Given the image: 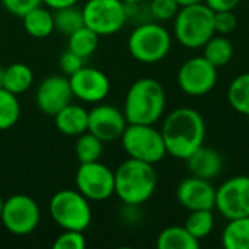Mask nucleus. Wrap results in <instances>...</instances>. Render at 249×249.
Segmentation results:
<instances>
[{
    "mask_svg": "<svg viewBox=\"0 0 249 249\" xmlns=\"http://www.w3.org/2000/svg\"><path fill=\"white\" fill-rule=\"evenodd\" d=\"M238 26V18L233 10H220L214 12V29L216 34L229 35Z\"/></svg>",
    "mask_w": 249,
    "mask_h": 249,
    "instance_id": "nucleus-32",
    "label": "nucleus"
},
{
    "mask_svg": "<svg viewBox=\"0 0 249 249\" xmlns=\"http://www.w3.org/2000/svg\"><path fill=\"white\" fill-rule=\"evenodd\" d=\"M233 45L226 35L214 34L203 47V55L217 69L225 67L233 58Z\"/></svg>",
    "mask_w": 249,
    "mask_h": 249,
    "instance_id": "nucleus-22",
    "label": "nucleus"
},
{
    "mask_svg": "<svg viewBox=\"0 0 249 249\" xmlns=\"http://www.w3.org/2000/svg\"><path fill=\"white\" fill-rule=\"evenodd\" d=\"M74 182L76 190L89 201H105L115 193L114 171L99 160L80 163L76 171Z\"/></svg>",
    "mask_w": 249,
    "mask_h": 249,
    "instance_id": "nucleus-11",
    "label": "nucleus"
},
{
    "mask_svg": "<svg viewBox=\"0 0 249 249\" xmlns=\"http://www.w3.org/2000/svg\"><path fill=\"white\" fill-rule=\"evenodd\" d=\"M216 225V217L213 210H194L190 212L184 226L187 231L197 238L200 242L206 239L214 229Z\"/></svg>",
    "mask_w": 249,
    "mask_h": 249,
    "instance_id": "nucleus-27",
    "label": "nucleus"
},
{
    "mask_svg": "<svg viewBox=\"0 0 249 249\" xmlns=\"http://www.w3.org/2000/svg\"><path fill=\"white\" fill-rule=\"evenodd\" d=\"M115 193L121 203L139 207L149 201L158 188V172L155 165L137 159H125L115 171Z\"/></svg>",
    "mask_w": 249,
    "mask_h": 249,
    "instance_id": "nucleus-2",
    "label": "nucleus"
},
{
    "mask_svg": "<svg viewBox=\"0 0 249 249\" xmlns=\"http://www.w3.org/2000/svg\"><path fill=\"white\" fill-rule=\"evenodd\" d=\"M128 51L134 60L143 64L162 61L171 51L172 36L159 22L147 20L139 23L127 41Z\"/></svg>",
    "mask_w": 249,
    "mask_h": 249,
    "instance_id": "nucleus-5",
    "label": "nucleus"
},
{
    "mask_svg": "<svg viewBox=\"0 0 249 249\" xmlns=\"http://www.w3.org/2000/svg\"><path fill=\"white\" fill-rule=\"evenodd\" d=\"M201 242L194 238L185 226L172 225L160 231L156 239L159 249H198Z\"/></svg>",
    "mask_w": 249,
    "mask_h": 249,
    "instance_id": "nucleus-20",
    "label": "nucleus"
},
{
    "mask_svg": "<svg viewBox=\"0 0 249 249\" xmlns=\"http://www.w3.org/2000/svg\"><path fill=\"white\" fill-rule=\"evenodd\" d=\"M127 124L124 111L114 105L99 102L89 111L88 131L95 134L104 143L120 140Z\"/></svg>",
    "mask_w": 249,
    "mask_h": 249,
    "instance_id": "nucleus-14",
    "label": "nucleus"
},
{
    "mask_svg": "<svg viewBox=\"0 0 249 249\" xmlns=\"http://www.w3.org/2000/svg\"><path fill=\"white\" fill-rule=\"evenodd\" d=\"M179 7L181 6L177 0H150L149 13L150 18L158 22H168L174 20Z\"/></svg>",
    "mask_w": 249,
    "mask_h": 249,
    "instance_id": "nucleus-30",
    "label": "nucleus"
},
{
    "mask_svg": "<svg viewBox=\"0 0 249 249\" xmlns=\"http://www.w3.org/2000/svg\"><path fill=\"white\" fill-rule=\"evenodd\" d=\"M3 204H4V198L0 196V225H1V213H3Z\"/></svg>",
    "mask_w": 249,
    "mask_h": 249,
    "instance_id": "nucleus-39",
    "label": "nucleus"
},
{
    "mask_svg": "<svg viewBox=\"0 0 249 249\" xmlns=\"http://www.w3.org/2000/svg\"><path fill=\"white\" fill-rule=\"evenodd\" d=\"M179 6H188V4H196V3H204V0H177Z\"/></svg>",
    "mask_w": 249,
    "mask_h": 249,
    "instance_id": "nucleus-37",
    "label": "nucleus"
},
{
    "mask_svg": "<svg viewBox=\"0 0 249 249\" xmlns=\"http://www.w3.org/2000/svg\"><path fill=\"white\" fill-rule=\"evenodd\" d=\"M85 26L99 36L120 32L128 20L125 4L121 0H88L82 7Z\"/></svg>",
    "mask_w": 249,
    "mask_h": 249,
    "instance_id": "nucleus-8",
    "label": "nucleus"
},
{
    "mask_svg": "<svg viewBox=\"0 0 249 249\" xmlns=\"http://www.w3.org/2000/svg\"><path fill=\"white\" fill-rule=\"evenodd\" d=\"M85 26L82 9H77L76 6L63 7L54 10V28L60 34L69 36L77 29Z\"/></svg>",
    "mask_w": 249,
    "mask_h": 249,
    "instance_id": "nucleus-29",
    "label": "nucleus"
},
{
    "mask_svg": "<svg viewBox=\"0 0 249 249\" xmlns=\"http://www.w3.org/2000/svg\"><path fill=\"white\" fill-rule=\"evenodd\" d=\"M217 79V67H214L203 54L185 60L177 74L179 89L185 95L194 98L210 93L216 88Z\"/></svg>",
    "mask_w": 249,
    "mask_h": 249,
    "instance_id": "nucleus-10",
    "label": "nucleus"
},
{
    "mask_svg": "<svg viewBox=\"0 0 249 249\" xmlns=\"http://www.w3.org/2000/svg\"><path fill=\"white\" fill-rule=\"evenodd\" d=\"M86 245L85 233L80 231H63L53 242L54 249H85Z\"/></svg>",
    "mask_w": 249,
    "mask_h": 249,
    "instance_id": "nucleus-31",
    "label": "nucleus"
},
{
    "mask_svg": "<svg viewBox=\"0 0 249 249\" xmlns=\"http://www.w3.org/2000/svg\"><path fill=\"white\" fill-rule=\"evenodd\" d=\"M54 124L57 130L67 137H77L88 131L89 111L82 105L70 102L63 109H60L54 117Z\"/></svg>",
    "mask_w": 249,
    "mask_h": 249,
    "instance_id": "nucleus-18",
    "label": "nucleus"
},
{
    "mask_svg": "<svg viewBox=\"0 0 249 249\" xmlns=\"http://www.w3.org/2000/svg\"><path fill=\"white\" fill-rule=\"evenodd\" d=\"M160 131L168 155L179 160H187L204 144L206 121L197 109L179 107L165 117Z\"/></svg>",
    "mask_w": 249,
    "mask_h": 249,
    "instance_id": "nucleus-1",
    "label": "nucleus"
},
{
    "mask_svg": "<svg viewBox=\"0 0 249 249\" xmlns=\"http://www.w3.org/2000/svg\"><path fill=\"white\" fill-rule=\"evenodd\" d=\"M23 28L28 35L36 39H44L50 36L55 28H54V13L50 10V7L36 6L35 9L25 13L22 18Z\"/></svg>",
    "mask_w": 249,
    "mask_h": 249,
    "instance_id": "nucleus-19",
    "label": "nucleus"
},
{
    "mask_svg": "<svg viewBox=\"0 0 249 249\" xmlns=\"http://www.w3.org/2000/svg\"><path fill=\"white\" fill-rule=\"evenodd\" d=\"M20 104L18 95L0 88V131L9 130L19 121Z\"/></svg>",
    "mask_w": 249,
    "mask_h": 249,
    "instance_id": "nucleus-28",
    "label": "nucleus"
},
{
    "mask_svg": "<svg viewBox=\"0 0 249 249\" xmlns=\"http://www.w3.org/2000/svg\"><path fill=\"white\" fill-rule=\"evenodd\" d=\"M85 58H82L80 55H77L76 53L70 51L67 48V51H64L61 55H60V60H58V66H60V70L64 76H71L73 73H76L79 69H82L85 64H83Z\"/></svg>",
    "mask_w": 249,
    "mask_h": 249,
    "instance_id": "nucleus-33",
    "label": "nucleus"
},
{
    "mask_svg": "<svg viewBox=\"0 0 249 249\" xmlns=\"http://www.w3.org/2000/svg\"><path fill=\"white\" fill-rule=\"evenodd\" d=\"M3 76H4V67H0V88H3Z\"/></svg>",
    "mask_w": 249,
    "mask_h": 249,
    "instance_id": "nucleus-40",
    "label": "nucleus"
},
{
    "mask_svg": "<svg viewBox=\"0 0 249 249\" xmlns=\"http://www.w3.org/2000/svg\"><path fill=\"white\" fill-rule=\"evenodd\" d=\"M185 162L190 175L209 181L217 178L223 171L222 155L216 149L204 144L198 147Z\"/></svg>",
    "mask_w": 249,
    "mask_h": 249,
    "instance_id": "nucleus-17",
    "label": "nucleus"
},
{
    "mask_svg": "<svg viewBox=\"0 0 249 249\" xmlns=\"http://www.w3.org/2000/svg\"><path fill=\"white\" fill-rule=\"evenodd\" d=\"M228 102L238 114L249 117V71L241 73L231 82Z\"/></svg>",
    "mask_w": 249,
    "mask_h": 249,
    "instance_id": "nucleus-24",
    "label": "nucleus"
},
{
    "mask_svg": "<svg viewBox=\"0 0 249 249\" xmlns=\"http://www.w3.org/2000/svg\"><path fill=\"white\" fill-rule=\"evenodd\" d=\"M73 101V92L69 77L64 74H53L45 77L36 88V108L50 117H54L60 109Z\"/></svg>",
    "mask_w": 249,
    "mask_h": 249,
    "instance_id": "nucleus-15",
    "label": "nucleus"
},
{
    "mask_svg": "<svg viewBox=\"0 0 249 249\" xmlns=\"http://www.w3.org/2000/svg\"><path fill=\"white\" fill-rule=\"evenodd\" d=\"M73 98L86 104L102 102L111 90V83L108 76L95 67L83 66L76 73L69 76Z\"/></svg>",
    "mask_w": 249,
    "mask_h": 249,
    "instance_id": "nucleus-13",
    "label": "nucleus"
},
{
    "mask_svg": "<svg viewBox=\"0 0 249 249\" xmlns=\"http://www.w3.org/2000/svg\"><path fill=\"white\" fill-rule=\"evenodd\" d=\"M79 0H42V3L53 9V10H57V9H63V7H70V6H76Z\"/></svg>",
    "mask_w": 249,
    "mask_h": 249,
    "instance_id": "nucleus-36",
    "label": "nucleus"
},
{
    "mask_svg": "<svg viewBox=\"0 0 249 249\" xmlns=\"http://www.w3.org/2000/svg\"><path fill=\"white\" fill-rule=\"evenodd\" d=\"M41 220L38 203L25 194H13L4 200L1 226L12 235L25 236L32 233Z\"/></svg>",
    "mask_w": 249,
    "mask_h": 249,
    "instance_id": "nucleus-9",
    "label": "nucleus"
},
{
    "mask_svg": "<svg viewBox=\"0 0 249 249\" xmlns=\"http://www.w3.org/2000/svg\"><path fill=\"white\" fill-rule=\"evenodd\" d=\"M53 222L63 231L85 232L92 222L90 201L77 190L57 191L48 204Z\"/></svg>",
    "mask_w": 249,
    "mask_h": 249,
    "instance_id": "nucleus-6",
    "label": "nucleus"
},
{
    "mask_svg": "<svg viewBox=\"0 0 249 249\" xmlns=\"http://www.w3.org/2000/svg\"><path fill=\"white\" fill-rule=\"evenodd\" d=\"M98 44H99V35L95 34L88 26H82L76 32L69 35L67 48L86 60L96 51Z\"/></svg>",
    "mask_w": 249,
    "mask_h": 249,
    "instance_id": "nucleus-25",
    "label": "nucleus"
},
{
    "mask_svg": "<svg viewBox=\"0 0 249 249\" xmlns=\"http://www.w3.org/2000/svg\"><path fill=\"white\" fill-rule=\"evenodd\" d=\"M166 109V92L160 82L152 77L137 79L127 90L124 115L128 124H156Z\"/></svg>",
    "mask_w": 249,
    "mask_h": 249,
    "instance_id": "nucleus-3",
    "label": "nucleus"
},
{
    "mask_svg": "<svg viewBox=\"0 0 249 249\" xmlns=\"http://www.w3.org/2000/svg\"><path fill=\"white\" fill-rule=\"evenodd\" d=\"M76 139L77 140L74 146V153L79 163H89L101 159L104 153V142L101 139L89 131L77 136Z\"/></svg>",
    "mask_w": 249,
    "mask_h": 249,
    "instance_id": "nucleus-26",
    "label": "nucleus"
},
{
    "mask_svg": "<svg viewBox=\"0 0 249 249\" xmlns=\"http://www.w3.org/2000/svg\"><path fill=\"white\" fill-rule=\"evenodd\" d=\"M177 201L188 212L194 210H213L216 204V187L209 179L187 177L175 191Z\"/></svg>",
    "mask_w": 249,
    "mask_h": 249,
    "instance_id": "nucleus-16",
    "label": "nucleus"
},
{
    "mask_svg": "<svg viewBox=\"0 0 249 249\" xmlns=\"http://www.w3.org/2000/svg\"><path fill=\"white\" fill-rule=\"evenodd\" d=\"M214 34V12L206 3L181 6L174 18V36L188 50L203 48Z\"/></svg>",
    "mask_w": 249,
    "mask_h": 249,
    "instance_id": "nucleus-4",
    "label": "nucleus"
},
{
    "mask_svg": "<svg viewBox=\"0 0 249 249\" xmlns=\"http://www.w3.org/2000/svg\"><path fill=\"white\" fill-rule=\"evenodd\" d=\"M34 83V71L25 63H12L4 67L3 88L15 95H20L31 89Z\"/></svg>",
    "mask_w": 249,
    "mask_h": 249,
    "instance_id": "nucleus-21",
    "label": "nucleus"
},
{
    "mask_svg": "<svg viewBox=\"0 0 249 249\" xmlns=\"http://www.w3.org/2000/svg\"><path fill=\"white\" fill-rule=\"evenodd\" d=\"M120 140L131 159L156 165L168 155L162 131L155 124H127Z\"/></svg>",
    "mask_w": 249,
    "mask_h": 249,
    "instance_id": "nucleus-7",
    "label": "nucleus"
},
{
    "mask_svg": "<svg viewBox=\"0 0 249 249\" xmlns=\"http://www.w3.org/2000/svg\"><path fill=\"white\" fill-rule=\"evenodd\" d=\"M220 241L225 249H249V216L228 220Z\"/></svg>",
    "mask_w": 249,
    "mask_h": 249,
    "instance_id": "nucleus-23",
    "label": "nucleus"
},
{
    "mask_svg": "<svg viewBox=\"0 0 249 249\" xmlns=\"http://www.w3.org/2000/svg\"><path fill=\"white\" fill-rule=\"evenodd\" d=\"M121 1L125 4H139V3H143L144 0H121Z\"/></svg>",
    "mask_w": 249,
    "mask_h": 249,
    "instance_id": "nucleus-38",
    "label": "nucleus"
},
{
    "mask_svg": "<svg viewBox=\"0 0 249 249\" xmlns=\"http://www.w3.org/2000/svg\"><path fill=\"white\" fill-rule=\"evenodd\" d=\"M204 3L213 10V12H220V10H235L241 0H204Z\"/></svg>",
    "mask_w": 249,
    "mask_h": 249,
    "instance_id": "nucleus-35",
    "label": "nucleus"
},
{
    "mask_svg": "<svg viewBox=\"0 0 249 249\" xmlns=\"http://www.w3.org/2000/svg\"><path fill=\"white\" fill-rule=\"evenodd\" d=\"M214 209L226 220L249 216V177L236 175L216 188Z\"/></svg>",
    "mask_w": 249,
    "mask_h": 249,
    "instance_id": "nucleus-12",
    "label": "nucleus"
},
{
    "mask_svg": "<svg viewBox=\"0 0 249 249\" xmlns=\"http://www.w3.org/2000/svg\"><path fill=\"white\" fill-rule=\"evenodd\" d=\"M3 7L13 16L22 18L29 10L42 4V0H0Z\"/></svg>",
    "mask_w": 249,
    "mask_h": 249,
    "instance_id": "nucleus-34",
    "label": "nucleus"
}]
</instances>
